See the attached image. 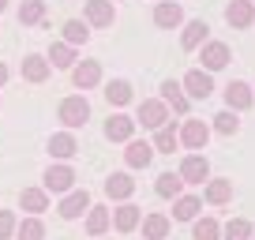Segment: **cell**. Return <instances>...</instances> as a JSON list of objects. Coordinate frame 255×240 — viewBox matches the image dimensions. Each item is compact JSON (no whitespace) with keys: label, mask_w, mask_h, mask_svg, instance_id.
I'll use <instances>...</instances> for the list:
<instances>
[{"label":"cell","mask_w":255,"mask_h":240,"mask_svg":"<svg viewBox=\"0 0 255 240\" xmlns=\"http://www.w3.org/2000/svg\"><path fill=\"white\" fill-rule=\"evenodd\" d=\"M15 225H19V218L11 214V210H0V240H11V237H15Z\"/></svg>","instance_id":"8d00e7d4"},{"label":"cell","mask_w":255,"mask_h":240,"mask_svg":"<svg viewBox=\"0 0 255 240\" xmlns=\"http://www.w3.org/2000/svg\"><path fill=\"white\" fill-rule=\"evenodd\" d=\"M180 180L184 184H203V180H210V165L203 154H188V158L180 161Z\"/></svg>","instance_id":"ba28073f"},{"label":"cell","mask_w":255,"mask_h":240,"mask_svg":"<svg viewBox=\"0 0 255 240\" xmlns=\"http://www.w3.org/2000/svg\"><path fill=\"white\" fill-rule=\"evenodd\" d=\"M105 102L109 105H128L131 102V83L128 79H113L109 87H105Z\"/></svg>","instance_id":"83f0119b"},{"label":"cell","mask_w":255,"mask_h":240,"mask_svg":"<svg viewBox=\"0 0 255 240\" xmlns=\"http://www.w3.org/2000/svg\"><path fill=\"white\" fill-rule=\"evenodd\" d=\"M49 60L45 56H38V53H30V56H23V79L26 83H45L49 79Z\"/></svg>","instance_id":"d6986e66"},{"label":"cell","mask_w":255,"mask_h":240,"mask_svg":"<svg viewBox=\"0 0 255 240\" xmlns=\"http://www.w3.org/2000/svg\"><path fill=\"white\" fill-rule=\"evenodd\" d=\"M252 102H255V90L248 87V83L233 79L229 87H225V109H233V113H244V109H252Z\"/></svg>","instance_id":"8992f818"},{"label":"cell","mask_w":255,"mask_h":240,"mask_svg":"<svg viewBox=\"0 0 255 240\" xmlns=\"http://www.w3.org/2000/svg\"><path fill=\"white\" fill-rule=\"evenodd\" d=\"M19 203H23V210H30V214L38 218L41 210H49V192H45V188H23Z\"/></svg>","instance_id":"7402d4cb"},{"label":"cell","mask_w":255,"mask_h":240,"mask_svg":"<svg viewBox=\"0 0 255 240\" xmlns=\"http://www.w3.org/2000/svg\"><path fill=\"white\" fill-rule=\"evenodd\" d=\"M60 218H68V222H72V218H79V214H87L90 210V195H87V188H72V192L64 195L60 199Z\"/></svg>","instance_id":"9c48e42d"},{"label":"cell","mask_w":255,"mask_h":240,"mask_svg":"<svg viewBox=\"0 0 255 240\" xmlns=\"http://www.w3.org/2000/svg\"><path fill=\"white\" fill-rule=\"evenodd\" d=\"M180 188H184L180 173H161V176H158V184H154V192H158L161 199H176V195H180Z\"/></svg>","instance_id":"4316f807"},{"label":"cell","mask_w":255,"mask_h":240,"mask_svg":"<svg viewBox=\"0 0 255 240\" xmlns=\"http://www.w3.org/2000/svg\"><path fill=\"white\" fill-rule=\"evenodd\" d=\"M4 8H8V0H0V11H4Z\"/></svg>","instance_id":"f35d334b"},{"label":"cell","mask_w":255,"mask_h":240,"mask_svg":"<svg viewBox=\"0 0 255 240\" xmlns=\"http://www.w3.org/2000/svg\"><path fill=\"white\" fill-rule=\"evenodd\" d=\"M124 161H128V169H146L154 161V146L146 139H131L128 150H124Z\"/></svg>","instance_id":"8fae6325"},{"label":"cell","mask_w":255,"mask_h":240,"mask_svg":"<svg viewBox=\"0 0 255 240\" xmlns=\"http://www.w3.org/2000/svg\"><path fill=\"white\" fill-rule=\"evenodd\" d=\"M19 23H26V26L45 23V0H23V8H19Z\"/></svg>","instance_id":"f1b7e54d"},{"label":"cell","mask_w":255,"mask_h":240,"mask_svg":"<svg viewBox=\"0 0 255 240\" xmlns=\"http://www.w3.org/2000/svg\"><path fill=\"white\" fill-rule=\"evenodd\" d=\"M169 229H173V222L165 214H146L143 218V240H165Z\"/></svg>","instance_id":"44dd1931"},{"label":"cell","mask_w":255,"mask_h":240,"mask_svg":"<svg viewBox=\"0 0 255 240\" xmlns=\"http://www.w3.org/2000/svg\"><path fill=\"white\" fill-rule=\"evenodd\" d=\"M154 23H158L161 30H173V26H180V23H184L180 4H173V0H161L158 8H154Z\"/></svg>","instance_id":"2e32d148"},{"label":"cell","mask_w":255,"mask_h":240,"mask_svg":"<svg viewBox=\"0 0 255 240\" xmlns=\"http://www.w3.org/2000/svg\"><path fill=\"white\" fill-rule=\"evenodd\" d=\"M165 120H169V105H165V102H158V98H150V102H139L135 124H143V128L158 131V128H165Z\"/></svg>","instance_id":"277c9868"},{"label":"cell","mask_w":255,"mask_h":240,"mask_svg":"<svg viewBox=\"0 0 255 240\" xmlns=\"http://www.w3.org/2000/svg\"><path fill=\"white\" fill-rule=\"evenodd\" d=\"M199 210H203L199 195H176V199H173V218H176V222H195Z\"/></svg>","instance_id":"e0dca14e"},{"label":"cell","mask_w":255,"mask_h":240,"mask_svg":"<svg viewBox=\"0 0 255 240\" xmlns=\"http://www.w3.org/2000/svg\"><path fill=\"white\" fill-rule=\"evenodd\" d=\"M184 94H188V102L195 98V102H207L210 94H214V79H210V72H203V68H195V72L184 75Z\"/></svg>","instance_id":"3957f363"},{"label":"cell","mask_w":255,"mask_h":240,"mask_svg":"<svg viewBox=\"0 0 255 240\" xmlns=\"http://www.w3.org/2000/svg\"><path fill=\"white\" fill-rule=\"evenodd\" d=\"M176 139H180L188 150H203V146H207V139H210V128L203 124V120H188V124L180 128V135H176Z\"/></svg>","instance_id":"30bf717a"},{"label":"cell","mask_w":255,"mask_h":240,"mask_svg":"<svg viewBox=\"0 0 255 240\" xmlns=\"http://www.w3.org/2000/svg\"><path fill=\"white\" fill-rule=\"evenodd\" d=\"M60 120H64V128H83L90 120V105H87V98L83 94H72V98H64L60 102Z\"/></svg>","instance_id":"6da1fadb"},{"label":"cell","mask_w":255,"mask_h":240,"mask_svg":"<svg viewBox=\"0 0 255 240\" xmlns=\"http://www.w3.org/2000/svg\"><path fill=\"white\" fill-rule=\"evenodd\" d=\"M15 237L19 240H45V225H41V218H23V222L15 225Z\"/></svg>","instance_id":"f546056e"},{"label":"cell","mask_w":255,"mask_h":240,"mask_svg":"<svg viewBox=\"0 0 255 240\" xmlns=\"http://www.w3.org/2000/svg\"><path fill=\"white\" fill-rule=\"evenodd\" d=\"M225 240H252V222H244V218H233L229 225L222 229Z\"/></svg>","instance_id":"d590c367"},{"label":"cell","mask_w":255,"mask_h":240,"mask_svg":"<svg viewBox=\"0 0 255 240\" xmlns=\"http://www.w3.org/2000/svg\"><path fill=\"white\" fill-rule=\"evenodd\" d=\"M49 64L53 68H75V49L68 45V41H56V45L49 49Z\"/></svg>","instance_id":"4dcf8cb0"},{"label":"cell","mask_w":255,"mask_h":240,"mask_svg":"<svg viewBox=\"0 0 255 240\" xmlns=\"http://www.w3.org/2000/svg\"><path fill=\"white\" fill-rule=\"evenodd\" d=\"M72 83L79 90L98 87V83H102V64H98V60H83V64H75L72 68Z\"/></svg>","instance_id":"7c38bea8"},{"label":"cell","mask_w":255,"mask_h":240,"mask_svg":"<svg viewBox=\"0 0 255 240\" xmlns=\"http://www.w3.org/2000/svg\"><path fill=\"white\" fill-rule=\"evenodd\" d=\"M4 83H8V68L0 64V87H4Z\"/></svg>","instance_id":"74e56055"},{"label":"cell","mask_w":255,"mask_h":240,"mask_svg":"<svg viewBox=\"0 0 255 240\" xmlns=\"http://www.w3.org/2000/svg\"><path fill=\"white\" fill-rule=\"evenodd\" d=\"M131 135H135V117L113 113V117L105 120V139H113V143H131Z\"/></svg>","instance_id":"5b68a950"},{"label":"cell","mask_w":255,"mask_h":240,"mask_svg":"<svg viewBox=\"0 0 255 240\" xmlns=\"http://www.w3.org/2000/svg\"><path fill=\"white\" fill-rule=\"evenodd\" d=\"M176 143H180V139H176V131L165 124V128L154 131V143H150V146H154V154H173V150H176Z\"/></svg>","instance_id":"1f68e13d"},{"label":"cell","mask_w":255,"mask_h":240,"mask_svg":"<svg viewBox=\"0 0 255 240\" xmlns=\"http://www.w3.org/2000/svg\"><path fill=\"white\" fill-rule=\"evenodd\" d=\"M87 38H90V30L87 26L79 23V19H72V23H64V41H68V45H87Z\"/></svg>","instance_id":"836d02e7"},{"label":"cell","mask_w":255,"mask_h":240,"mask_svg":"<svg viewBox=\"0 0 255 240\" xmlns=\"http://www.w3.org/2000/svg\"><path fill=\"white\" fill-rule=\"evenodd\" d=\"M191 237H195V240H218V237H222V225H218L214 218H195Z\"/></svg>","instance_id":"d6a6232c"},{"label":"cell","mask_w":255,"mask_h":240,"mask_svg":"<svg viewBox=\"0 0 255 240\" xmlns=\"http://www.w3.org/2000/svg\"><path fill=\"white\" fill-rule=\"evenodd\" d=\"M75 150H79V143H75L72 131H56V135L49 139V154H53V158H60V161L75 158Z\"/></svg>","instance_id":"ffe728a7"},{"label":"cell","mask_w":255,"mask_h":240,"mask_svg":"<svg viewBox=\"0 0 255 240\" xmlns=\"http://www.w3.org/2000/svg\"><path fill=\"white\" fill-rule=\"evenodd\" d=\"M225 19H229V26H237V30H248V26L255 23L252 0H233L229 8H225Z\"/></svg>","instance_id":"5bb4252c"},{"label":"cell","mask_w":255,"mask_h":240,"mask_svg":"<svg viewBox=\"0 0 255 240\" xmlns=\"http://www.w3.org/2000/svg\"><path fill=\"white\" fill-rule=\"evenodd\" d=\"M109 225H113V214L105 207H90L87 210V233H90V237H105Z\"/></svg>","instance_id":"d4e9b609"},{"label":"cell","mask_w":255,"mask_h":240,"mask_svg":"<svg viewBox=\"0 0 255 240\" xmlns=\"http://www.w3.org/2000/svg\"><path fill=\"white\" fill-rule=\"evenodd\" d=\"M199 60H203V72H222L229 64V45L225 41H203Z\"/></svg>","instance_id":"52a82bcc"},{"label":"cell","mask_w":255,"mask_h":240,"mask_svg":"<svg viewBox=\"0 0 255 240\" xmlns=\"http://www.w3.org/2000/svg\"><path fill=\"white\" fill-rule=\"evenodd\" d=\"M113 19H117L113 0H87V23L90 26H113Z\"/></svg>","instance_id":"9a60e30c"},{"label":"cell","mask_w":255,"mask_h":240,"mask_svg":"<svg viewBox=\"0 0 255 240\" xmlns=\"http://www.w3.org/2000/svg\"><path fill=\"white\" fill-rule=\"evenodd\" d=\"M139 222H143V210L131 207V203H120V207L113 210V225H117V233H131Z\"/></svg>","instance_id":"ac0fdd59"},{"label":"cell","mask_w":255,"mask_h":240,"mask_svg":"<svg viewBox=\"0 0 255 240\" xmlns=\"http://www.w3.org/2000/svg\"><path fill=\"white\" fill-rule=\"evenodd\" d=\"M131 192H135V180H131V173H113L109 180H105V195L117 203H128L131 199Z\"/></svg>","instance_id":"4fadbf2b"},{"label":"cell","mask_w":255,"mask_h":240,"mask_svg":"<svg viewBox=\"0 0 255 240\" xmlns=\"http://www.w3.org/2000/svg\"><path fill=\"white\" fill-rule=\"evenodd\" d=\"M207 34H210V26L203 23V19H191V23L184 26V34H180V45L184 49H199L203 41H207Z\"/></svg>","instance_id":"603a6c76"},{"label":"cell","mask_w":255,"mask_h":240,"mask_svg":"<svg viewBox=\"0 0 255 240\" xmlns=\"http://www.w3.org/2000/svg\"><path fill=\"white\" fill-rule=\"evenodd\" d=\"M41 188H45V192H53V195H68V192L75 188L72 165H49L45 176H41Z\"/></svg>","instance_id":"7a4b0ae2"},{"label":"cell","mask_w":255,"mask_h":240,"mask_svg":"<svg viewBox=\"0 0 255 240\" xmlns=\"http://www.w3.org/2000/svg\"><path fill=\"white\" fill-rule=\"evenodd\" d=\"M207 203H214V207H225V203L233 199V180H207Z\"/></svg>","instance_id":"484cf974"},{"label":"cell","mask_w":255,"mask_h":240,"mask_svg":"<svg viewBox=\"0 0 255 240\" xmlns=\"http://www.w3.org/2000/svg\"><path fill=\"white\" fill-rule=\"evenodd\" d=\"M161 102L173 105L176 113H188V94H184V87H180V83H173V79L161 83Z\"/></svg>","instance_id":"cb8c5ba5"},{"label":"cell","mask_w":255,"mask_h":240,"mask_svg":"<svg viewBox=\"0 0 255 240\" xmlns=\"http://www.w3.org/2000/svg\"><path fill=\"white\" fill-rule=\"evenodd\" d=\"M252 240H255V237H252Z\"/></svg>","instance_id":"ab89813d"},{"label":"cell","mask_w":255,"mask_h":240,"mask_svg":"<svg viewBox=\"0 0 255 240\" xmlns=\"http://www.w3.org/2000/svg\"><path fill=\"white\" fill-rule=\"evenodd\" d=\"M214 131H222V135H237V131H240L237 113H233V109H222V113L214 117Z\"/></svg>","instance_id":"e575fe53"}]
</instances>
